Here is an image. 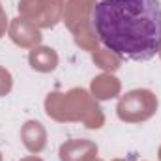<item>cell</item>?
I'll list each match as a JSON object with an SVG mask.
<instances>
[{
	"label": "cell",
	"instance_id": "cell-1",
	"mask_svg": "<svg viewBox=\"0 0 161 161\" xmlns=\"http://www.w3.org/2000/svg\"><path fill=\"white\" fill-rule=\"evenodd\" d=\"M92 21L101 43L122 60L146 62L161 51L159 0H101Z\"/></svg>",
	"mask_w": 161,
	"mask_h": 161
}]
</instances>
